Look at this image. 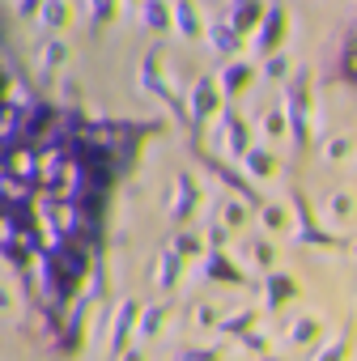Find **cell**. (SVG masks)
<instances>
[{
	"label": "cell",
	"instance_id": "obj_13",
	"mask_svg": "<svg viewBox=\"0 0 357 361\" xmlns=\"http://www.w3.org/2000/svg\"><path fill=\"white\" fill-rule=\"evenodd\" d=\"M238 39H243V35H238L230 22H217V26L209 30V43H213V51H222V56H234V51H238Z\"/></svg>",
	"mask_w": 357,
	"mask_h": 361
},
{
	"label": "cell",
	"instance_id": "obj_9",
	"mask_svg": "<svg viewBox=\"0 0 357 361\" xmlns=\"http://www.w3.org/2000/svg\"><path fill=\"white\" fill-rule=\"evenodd\" d=\"M251 77H255L251 64H226V68L217 73V90H222V94H243V90L251 85Z\"/></svg>",
	"mask_w": 357,
	"mask_h": 361
},
{
	"label": "cell",
	"instance_id": "obj_28",
	"mask_svg": "<svg viewBox=\"0 0 357 361\" xmlns=\"http://www.w3.org/2000/svg\"><path fill=\"white\" fill-rule=\"evenodd\" d=\"M285 68H289V60H285V56H277V51H272V56H268V73H272V77H281V73H285Z\"/></svg>",
	"mask_w": 357,
	"mask_h": 361
},
{
	"label": "cell",
	"instance_id": "obj_24",
	"mask_svg": "<svg viewBox=\"0 0 357 361\" xmlns=\"http://www.w3.org/2000/svg\"><path fill=\"white\" fill-rule=\"evenodd\" d=\"M327 209H336V217H349V213H353V196H349V192H340Z\"/></svg>",
	"mask_w": 357,
	"mask_h": 361
},
{
	"label": "cell",
	"instance_id": "obj_23",
	"mask_svg": "<svg viewBox=\"0 0 357 361\" xmlns=\"http://www.w3.org/2000/svg\"><path fill=\"white\" fill-rule=\"evenodd\" d=\"M247 255H251L255 264H264V268L272 264V247H268V243H251V247H247Z\"/></svg>",
	"mask_w": 357,
	"mask_h": 361
},
{
	"label": "cell",
	"instance_id": "obj_17",
	"mask_svg": "<svg viewBox=\"0 0 357 361\" xmlns=\"http://www.w3.org/2000/svg\"><path fill=\"white\" fill-rule=\"evenodd\" d=\"M145 26L149 30H166L170 26V5H166V0H145Z\"/></svg>",
	"mask_w": 357,
	"mask_h": 361
},
{
	"label": "cell",
	"instance_id": "obj_12",
	"mask_svg": "<svg viewBox=\"0 0 357 361\" xmlns=\"http://www.w3.org/2000/svg\"><path fill=\"white\" fill-rule=\"evenodd\" d=\"M35 13H39V22H43L47 30H64V26H68V18H73V9L64 5V0H43Z\"/></svg>",
	"mask_w": 357,
	"mask_h": 361
},
{
	"label": "cell",
	"instance_id": "obj_16",
	"mask_svg": "<svg viewBox=\"0 0 357 361\" xmlns=\"http://www.w3.org/2000/svg\"><path fill=\"white\" fill-rule=\"evenodd\" d=\"M178 272H183V255H178V251H162V259H157V285H174Z\"/></svg>",
	"mask_w": 357,
	"mask_h": 361
},
{
	"label": "cell",
	"instance_id": "obj_27",
	"mask_svg": "<svg viewBox=\"0 0 357 361\" xmlns=\"http://www.w3.org/2000/svg\"><path fill=\"white\" fill-rule=\"evenodd\" d=\"M174 251L188 259V255H196V251H200V238H178V243H174Z\"/></svg>",
	"mask_w": 357,
	"mask_h": 361
},
{
	"label": "cell",
	"instance_id": "obj_19",
	"mask_svg": "<svg viewBox=\"0 0 357 361\" xmlns=\"http://www.w3.org/2000/svg\"><path fill=\"white\" fill-rule=\"evenodd\" d=\"M64 56H68L64 43H47V51H43V73H52L56 64H64Z\"/></svg>",
	"mask_w": 357,
	"mask_h": 361
},
{
	"label": "cell",
	"instance_id": "obj_26",
	"mask_svg": "<svg viewBox=\"0 0 357 361\" xmlns=\"http://www.w3.org/2000/svg\"><path fill=\"white\" fill-rule=\"evenodd\" d=\"M145 314H149V319H145V327H140V340H149V336L157 331V323H162V314H166V310H145Z\"/></svg>",
	"mask_w": 357,
	"mask_h": 361
},
{
	"label": "cell",
	"instance_id": "obj_4",
	"mask_svg": "<svg viewBox=\"0 0 357 361\" xmlns=\"http://www.w3.org/2000/svg\"><path fill=\"white\" fill-rule=\"evenodd\" d=\"M217 140H222V149H226V153H243V149L251 145V136H247V123H243V115H238V111H226V115H222Z\"/></svg>",
	"mask_w": 357,
	"mask_h": 361
},
{
	"label": "cell",
	"instance_id": "obj_22",
	"mask_svg": "<svg viewBox=\"0 0 357 361\" xmlns=\"http://www.w3.org/2000/svg\"><path fill=\"white\" fill-rule=\"evenodd\" d=\"M251 323H255V310H238V319H226V323H222V331H238V336H243Z\"/></svg>",
	"mask_w": 357,
	"mask_h": 361
},
{
	"label": "cell",
	"instance_id": "obj_2",
	"mask_svg": "<svg viewBox=\"0 0 357 361\" xmlns=\"http://www.w3.org/2000/svg\"><path fill=\"white\" fill-rule=\"evenodd\" d=\"M302 81H294L289 85V94H285V106H289V128H294V136L298 140H306V106H310V85H306V73H298Z\"/></svg>",
	"mask_w": 357,
	"mask_h": 361
},
{
	"label": "cell",
	"instance_id": "obj_32",
	"mask_svg": "<svg viewBox=\"0 0 357 361\" xmlns=\"http://www.w3.org/2000/svg\"><path fill=\"white\" fill-rule=\"evenodd\" d=\"M5 306H9V293H5V289H0V310H5Z\"/></svg>",
	"mask_w": 357,
	"mask_h": 361
},
{
	"label": "cell",
	"instance_id": "obj_15",
	"mask_svg": "<svg viewBox=\"0 0 357 361\" xmlns=\"http://www.w3.org/2000/svg\"><path fill=\"white\" fill-rule=\"evenodd\" d=\"M243 153H247V170H251L255 178H268V174L277 170V157H272L268 149H251V145H247Z\"/></svg>",
	"mask_w": 357,
	"mask_h": 361
},
{
	"label": "cell",
	"instance_id": "obj_14",
	"mask_svg": "<svg viewBox=\"0 0 357 361\" xmlns=\"http://www.w3.org/2000/svg\"><path fill=\"white\" fill-rule=\"evenodd\" d=\"M136 310H140L136 302H123V306H119V319H115V331H111V353H123V336H128Z\"/></svg>",
	"mask_w": 357,
	"mask_h": 361
},
{
	"label": "cell",
	"instance_id": "obj_8",
	"mask_svg": "<svg viewBox=\"0 0 357 361\" xmlns=\"http://www.w3.org/2000/svg\"><path fill=\"white\" fill-rule=\"evenodd\" d=\"M170 18L178 22V35H183V39H196L205 26H200V13H196V5H192V0H174V5H170Z\"/></svg>",
	"mask_w": 357,
	"mask_h": 361
},
{
	"label": "cell",
	"instance_id": "obj_6",
	"mask_svg": "<svg viewBox=\"0 0 357 361\" xmlns=\"http://www.w3.org/2000/svg\"><path fill=\"white\" fill-rule=\"evenodd\" d=\"M217 106H222V90H217V81H213V77H200V81L192 85V115H196V119H209Z\"/></svg>",
	"mask_w": 357,
	"mask_h": 361
},
{
	"label": "cell",
	"instance_id": "obj_29",
	"mask_svg": "<svg viewBox=\"0 0 357 361\" xmlns=\"http://www.w3.org/2000/svg\"><path fill=\"white\" fill-rule=\"evenodd\" d=\"M39 5H43V0H13V9H18V13H22V18H26V13H35V9H39Z\"/></svg>",
	"mask_w": 357,
	"mask_h": 361
},
{
	"label": "cell",
	"instance_id": "obj_10",
	"mask_svg": "<svg viewBox=\"0 0 357 361\" xmlns=\"http://www.w3.org/2000/svg\"><path fill=\"white\" fill-rule=\"evenodd\" d=\"M200 204V196H196V188L188 183V178H178L174 183V204H170V217L174 221H183V217H192V209Z\"/></svg>",
	"mask_w": 357,
	"mask_h": 361
},
{
	"label": "cell",
	"instance_id": "obj_11",
	"mask_svg": "<svg viewBox=\"0 0 357 361\" xmlns=\"http://www.w3.org/2000/svg\"><path fill=\"white\" fill-rule=\"evenodd\" d=\"M56 119H60V115H56L52 106H35V111L22 119V132H26L30 140H39V136H47V132L56 128Z\"/></svg>",
	"mask_w": 357,
	"mask_h": 361
},
{
	"label": "cell",
	"instance_id": "obj_3",
	"mask_svg": "<svg viewBox=\"0 0 357 361\" xmlns=\"http://www.w3.org/2000/svg\"><path fill=\"white\" fill-rule=\"evenodd\" d=\"M209 281H217V285H247V276H243V268H234L230 264V255L222 251V247H209V259H205V268H200Z\"/></svg>",
	"mask_w": 357,
	"mask_h": 361
},
{
	"label": "cell",
	"instance_id": "obj_18",
	"mask_svg": "<svg viewBox=\"0 0 357 361\" xmlns=\"http://www.w3.org/2000/svg\"><path fill=\"white\" fill-rule=\"evenodd\" d=\"M315 336H319V323H315V319H302V323L289 327V340H294V344H310Z\"/></svg>",
	"mask_w": 357,
	"mask_h": 361
},
{
	"label": "cell",
	"instance_id": "obj_7",
	"mask_svg": "<svg viewBox=\"0 0 357 361\" xmlns=\"http://www.w3.org/2000/svg\"><path fill=\"white\" fill-rule=\"evenodd\" d=\"M289 298H298V281L285 276V272H272V276L264 281V306H268V310H281Z\"/></svg>",
	"mask_w": 357,
	"mask_h": 361
},
{
	"label": "cell",
	"instance_id": "obj_25",
	"mask_svg": "<svg viewBox=\"0 0 357 361\" xmlns=\"http://www.w3.org/2000/svg\"><path fill=\"white\" fill-rule=\"evenodd\" d=\"M222 221H226V226H243V221H247V213H243V204H226V213H222Z\"/></svg>",
	"mask_w": 357,
	"mask_h": 361
},
{
	"label": "cell",
	"instance_id": "obj_30",
	"mask_svg": "<svg viewBox=\"0 0 357 361\" xmlns=\"http://www.w3.org/2000/svg\"><path fill=\"white\" fill-rule=\"evenodd\" d=\"M264 128H268L272 136H281V132H285V119H281V115H268V123H264Z\"/></svg>",
	"mask_w": 357,
	"mask_h": 361
},
{
	"label": "cell",
	"instance_id": "obj_21",
	"mask_svg": "<svg viewBox=\"0 0 357 361\" xmlns=\"http://www.w3.org/2000/svg\"><path fill=\"white\" fill-rule=\"evenodd\" d=\"M260 217H264V226H268V230H285V209H281V204H264V213H260Z\"/></svg>",
	"mask_w": 357,
	"mask_h": 361
},
{
	"label": "cell",
	"instance_id": "obj_1",
	"mask_svg": "<svg viewBox=\"0 0 357 361\" xmlns=\"http://www.w3.org/2000/svg\"><path fill=\"white\" fill-rule=\"evenodd\" d=\"M255 51L260 56H272V51H281V43H285V35H289V13H285V5H264V18L255 22Z\"/></svg>",
	"mask_w": 357,
	"mask_h": 361
},
{
	"label": "cell",
	"instance_id": "obj_31",
	"mask_svg": "<svg viewBox=\"0 0 357 361\" xmlns=\"http://www.w3.org/2000/svg\"><path fill=\"white\" fill-rule=\"evenodd\" d=\"M344 153H349V140H332L327 145V157H344Z\"/></svg>",
	"mask_w": 357,
	"mask_h": 361
},
{
	"label": "cell",
	"instance_id": "obj_20",
	"mask_svg": "<svg viewBox=\"0 0 357 361\" xmlns=\"http://www.w3.org/2000/svg\"><path fill=\"white\" fill-rule=\"evenodd\" d=\"M115 9H119V0H90V13H94L98 22H111Z\"/></svg>",
	"mask_w": 357,
	"mask_h": 361
},
{
	"label": "cell",
	"instance_id": "obj_5",
	"mask_svg": "<svg viewBox=\"0 0 357 361\" xmlns=\"http://www.w3.org/2000/svg\"><path fill=\"white\" fill-rule=\"evenodd\" d=\"M260 18H264V0H230V9H226V22L238 35H251Z\"/></svg>",
	"mask_w": 357,
	"mask_h": 361
}]
</instances>
